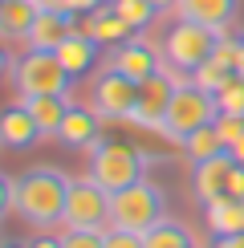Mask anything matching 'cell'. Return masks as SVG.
Instances as JSON below:
<instances>
[{
	"instance_id": "obj_36",
	"label": "cell",
	"mask_w": 244,
	"mask_h": 248,
	"mask_svg": "<svg viewBox=\"0 0 244 248\" xmlns=\"http://www.w3.org/2000/svg\"><path fill=\"white\" fill-rule=\"evenodd\" d=\"M151 8L155 13H171V8H179V0H151Z\"/></svg>"
},
{
	"instance_id": "obj_25",
	"label": "cell",
	"mask_w": 244,
	"mask_h": 248,
	"mask_svg": "<svg viewBox=\"0 0 244 248\" xmlns=\"http://www.w3.org/2000/svg\"><path fill=\"white\" fill-rule=\"evenodd\" d=\"M114 8L122 16L135 25V33H142V29H151V20H155L159 13L151 8V0H114Z\"/></svg>"
},
{
	"instance_id": "obj_31",
	"label": "cell",
	"mask_w": 244,
	"mask_h": 248,
	"mask_svg": "<svg viewBox=\"0 0 244 248\" xmlns=\"http://www.w3.org/2000/svg\"><path fill=\"white\" fill-rule=\"evenodd\" d=\"M25 248H61V236H49V232H37V236H29Z\"/></svg>"
},
{
	"instance_id": "obj_39",
	"label": "cell",
	"mask_w": 244,
	"mask_h": 248,
	"mask_svg": "<svg viewBox=\"0 0 244 248\" xmlns=\"http://www.w3.org/2000/svg\"><path fill=\"white\" fill-rule=\"evenodd\" d=\"M240 41H244V37H240Z\"/></svg>"
},
{
	"instance_id": "obj_23",
	"label": "cell",
	"mask_w": 244,
	"mask_h": 248,
	"mask_svg": "<svg viewBox=\"0 0 244 248\" xmlns=\"http://www.w3.org/2000/svg\"><path fill=\"white\" fill-rule=\"evenodd\" d=\"M216 106L220 114H244V74H232L216 90Z\"/></svg>"
},
{
	"instance_id": "obj_34",
	"label": "cell",
	"mask_w": 244,
	"mask_h": 248,
	"mask_svg": "<svg viewBox=\"0 0 244 248\" xmlns=\"http://www.w3.org/2000/svg\"><path fill=\"white\" fill-rule=\"evenodd\" d=\"M13 69V53H8V41H0V78H8Z\"/></svg>"
},
{
	"instance_id": "obj_20",
	"label": "cell",
	"mask_w": 244,
	"mask_h": 248,
	"mask_svg": "<svg viewBox=\"0 0 244 248\" xmlns=\"http://www.w3.org/2000/svg\"><path fill=\"white\" fill-rule=\"evenodd\" d=\"M25 110L37 118V126L45 130V139H57L61 122L69 114V94H25Z\"/></svg>"
},
{
	"instance_id": "obj_14",
	"label": "cell",
	"mask_w": 244,
	"mask_h": 248,
	"mask_svg": "<svg viewBox=\"0 0 244 248\" xmlns=\"http://www.w3.org/2000/svg\"><path fill=\"white\" fill-rule=\"evenodd\" d=\"M81 29H86L98 45H106V49H114V45H122V41L135 37V25L114 8V0H106V4L94 8L90 16H81Z\"/></svg>"
},
{
	"instance_id": "obj_38",
	"label": "cell",
	"mask_w": 244,
	"mask_h": 248,
	"mask_svg": "<svg viewBox=\"0 0 244 248\" xmlns=\"http://www.w3.org/2000/svg\"><path fill=\"white\" fill-rule=\"evenodd\" d=\"M0 244H4V228H0Z\"/></svg>"
},
{
	"instance_id": "obj_21",
	"label": "cell",
	"mask_w": 244,
	"mask_h": 248,
	"mask_svg": "<svg viewBox=\"0 0 244 248\" xmlns=\"http://www.w3.org/2000/svg\"><path fill=\"white\" fill-rule=\"evenodd\" d=\"M183 151H187V159L196 163V159H212V155L228 151V142H224V134H220L216 122H208V126H199L196 134H187V139H183Z\"/></svg>"
},
{
	"instance_id": "obj_16",
	"label": "cell",
	"mask_w": 244,
	"mask_h": 248,
	"mask_svg": "<svg viewBox=\"0 0 244 248\" xmlns=\"http://www.w3.org/2000/svg\"><path fill=\"white\" fill-rule=\"evenodd\" d=\"M74 29H77V25H74V16H69V13L41 8L37 20H33V33H29L25 45H29V49H45V53H53V49H57L69 33H74Z\"/></svg>"
},
{
	"instance_id": "obj_27",
	"label": "cell",
	"mask_w": 244,
	"mask_h": 248,
	"mask_svg": "<svg viewBox=\"0 0 244 248\" xmlns=\"http://www.w3.org/2000/svg\"><path fill=\"white\" fill-rule=\"evenodd\" d=\"M41 8H57V13H69V16H90L94 8H102L106 0H37Z\"/></svg>"
},
{
	"instance_id": "obj_3",
	"label": "cell",
	"mask_w": 244,
	"mask_h": 248,
	"mask_svg": "<svg viewBox=\"0 0 244 248\" xmlns=\"http://www.w3.org/2000/svg\"><path fill=\"white\" fill-rule=\"evenodd\" d=\"M90 175L114 195L122 187H130V183L147 179V155H142V147H130L122 139H102L90 151Z\"/></svg>"
},
{
	"instance_id": "obj_10",
	"label": "cell",
	"mask_w": 244,
	"mask_h": 248,
	"mask_svg": "<svg viewBox=\"0 0 244 248\" xmlns=\"http://www.w3.org/2000/svg\"><path fill=\"white\" fill-rule=\"evenodd\" d=\"M232 171H236L232 151H220V155H212V159H196L191 163V195H196L199 203H212V200H220V195H228Z\"/></svg>"
},
{
	"instance_id": "obj_35",
	"label": "cell",
	"mask_w": 244,
	"mask_h": 248,
	"mask_svg": "<svg viewBox=\"0 0 244 248\" xmlns=\"http://www.w3.org/2000/svg\"><path fill=\"white\" fill-rule=\"evenodd\" d=\"M228 151H232V159H236V163H240V167H244V134H240V139H236V142H232V147H228Z\"/></svg>"
},
{
	"instance_id": "obj_13",
	"label": "cell",
	"mask_w": 244,
	"mask_h": 248,
	"mask_svg": "<svg viewBox=\"0 0 244 248\" xmlns=\"http://www.w3.org/2000/svg\"><path fill=\"white\" fill-rule=\"evenodd\" d=\"M45 139V130L37 126V118L25 110V102H8L0 106V147L4 151H29Z\"/></svg>"
},
{
	"instance_id": "obj_17",
	"label": "cell",
	"mask_w": 244,
	"mask_h": 248,
	"mask_svg": "<svg viewBox=\"0 0 244 248\" xmlns=\"http://www.w3.org/2000/svg\"><path fill=\"white\" fill-rule=\"evenodd\" d=\"M179 16L224 33V29L240 16V0H179Z\"/></svg>"
},
{
	"instance_id": "obj_18",
	"label": "cell",
	"mask_w": 244,
	"mask_h": 248,
	"mask_svg": "<svg viewBox=\"0 0 244 248\" xmlns=\"http://www.w3.org/2000/svg\"><path fill=\"white\" fill-rule=\"evenodd\" d=\"M37 13H41L37 0H0V41H13V45L20 41L25 45Z\"/></svg>"
},
{
	"instance_id": "obj_29",
	"label": "cell",
	"mask_w": 244,
	"mask_h": 248,
	"mask_svg": "<svg viewBox=\"0 0 244 248\" xmlns=\"http://www.w3.org/2000/svg\"><path fill=\"white\" fill-rule=\"evenodd\" d=\"M16 212V179H8L4 171H0V220L4 216Z\"/></svg>"
},
{
	"instance_id": "obj_37",
	"label": "cell",
	"mask_w": 244,
	"mask_h": 248,
	"mask_svg": "<svg viewBox=\"0 0 244 248\" xmlns=\"http://www.w3.org/2000/svg\"><path fill=\"white\" fill-rule=\"evenodd\" d=\"M0 248H25V240H13V236H4V244Z\"/></svg>"
},
{
	"instance_id": "obj_32",
	"label": "cell",
	"mask_w": 244,
	"mask_h": 248,
	"mask_svg": "<svg viewBox=\"0 0 244 248\" xmlns=\"http://www.w3.org/2000/svg\"><path fill=\"white\" fill-rule=\"evenodd\" d=\"M228 195H240L244 200V167L236 163V171H232V187H228Z\"/></svg>"
},
{
	"instance_id": "obj_5",
	"label": "cell",
	"mask_w": 244,
	"mask_h": 248,
	"mask_svg": "<svg viewBox=\"0 0 244 248\" xmlns=\"http://www.w3.org/2000/svg\"><path fill=\"white\" fill-rule=\"evenodd\" d=\"M8 81H13L20 98L25 94H69L74 90V74L61 65L57 53H45V49H29V53L13 57Z\"/></svg>"
},
{
	"instance_id": "obj_8",
	"label": "cell",
	"mask_w": 244,
	"mask_h": 248,
	"mask_svg": "<svg viewBox=\"0 0 244 248\" xmlns=\"http://www.w3.org/2000/svg\"><path fill=\"white\" fill-rule=\"evenodd\" d=\"M110 195L94 175H81L69 187V203H65V228H110Z\"/></svg>"
},
{
	"instance_id": "obj_11",
	"label": "cell",
	"mask_w": 244,
	"mask_h": 248,
	"mask_svg": "<svg viewBox=\"0 0 244 248\" xmlns=\"http://www.w3.org/2000/svg\"><path fill=\"white\" fill-rule=\"evenodd\" d=\"M163 57L151 41H142V37H130V41H122V45L110 49V57H106V65H114L118 74H126V78H135V81H147V78H155L163 74Z\"/></svg>"
},
{
	"instance_id": "obj_40",
	"label": "cell",
	"mask_w": 244,
	"mask_h": 248,
	"mask_svg": "<svg viewBox=\"0 0 244 248\" xmlns=\"http://www.w3.org/2000/svg\"><path fill=\"white\" fill-rule=\"evenodd\" d=\"M196 248H199V244H196Z\"/></svg>"
},
{
	"instance_id": "obj_24",
	"label": "cell",
	"mask_w": 244,
	"mask_h": 248,
	"mask_svg": "<svg viewBox=\"0 0 244 248\" xmlns=\"http://www.w3.org/2000/svg\"><path fill=\"white\" fill-rule=\"evenodd\" d=\"M232 74H236V69H232L228 61H224V57L216 53V57L208 61V65H199V69H196V74H191V78H196V81H199L203 90H212V94H216V90H220V86H224V81H228Z\"/></svg>"
},
{
	"instance_id": "obj_2",
	"label": "cell",
	"mask_w": 244,
	"mask_h": 248,
	"mask_svg": "<svg viewBox=\"0 0 244 248\" xmlns=\"http://www.w3.org/2000/svg\"><path fill=\"white\" fill-rule=\"evenodd\" d=\"M220 118V106H216V94L212 90H203L196 78H175V94H171V106H167V118H163V134H167L171 142H179L187 134H196L199 126H208V122Z\"/></svg>"
},
{
	"instance_id": "obj_26",
	"label": "cell",
	"mask_w": 244,
	"mask_h": 248,
	"mask_svg": "<svg viewBox=\"0 0 244 248\" xmlns=\"http://www.w3.org/2000/svg\"><path fill=\"white\" fill-rule=\"evenodd\" d=\"M61 248H106V228H65Z\"/></svg>"
},
{
	"instance_id": "obj_4",
	"label": "cell",
	"mask_w": 244,
	"mask_h": 248,
	"mask_svg": "<svg viewBox=\"0 0 244 248\" xmlns=\"http://www.w3.org/2000/svg\"><path fill=\"white\" fill-rule=\"evenodd\" d=\"M224 33L220 29H208V25H196V20H183L179 25L167 29V41H163V57H167L171 69H179V74H196L199 65H208L212 57H216Z\"/></svg>"
},
{
	"instance_id": "obj_1",
	"label": "cell",
	"mask_w": 244,
	"mask_h": 248,
	"mask_svg": "<svg viewBox=\"0 0 244 248\" xmlns=\"http://www.w3.org/2000/svg\"><path fill=\"white\" fill-rule=\"evenodd\" d=\"M69 179L61 167H37L16 175V216L25 224H33L37 232H49L53 224H65V203H69Z\"/></svg>"
},
{
	"instance_id": "obj_12",
	"label": "cell",
	"mask_w": 244,
	"mask_h": 248,
	"mask_svg": "<svg viewBox=\"0 0 244 248\" xmlns=\"http://www.w3.org/2000/svg\"><path fill=\"white\" fill-rule=\"evenodd\" d=\"M102 122L106 118H102L94 106L69 102V114H65V122H61V130H57V142L69 147V151H94L102 142Z\"/></svg>"
},
{
	"instance_id": "obj_30",
	"label": "cell",
	"mask_w": 244,
	"mask_h": 248,
	"mask_svg": "<svg viewBox=\"0 0 244 248\" xmlns=\"http://www.w3.org/2000/svg\"><path fill=\"white\" fill-rule=\"evenodd\" d=\"M216 126H220V134H224V142L232 147V142L244 134V114H220V118H216Z\"/></svg>"
},
{
	"instance_id": "obj_9",
	"label": "cell",
	"mask_w": 244,
	"mask_h": 248,
	"mask_svg": "<svg viewBox=\"0 0 244 248\" xmlns=\"http://www.w3.org/2000/svg\"><path fill=\"white\" fill-rule=\"evenodd\" d=\"M171 94H175V74H155L147 81H138V102H135V114H130V126L138 130H159L163 118H167Z\"/></svg>"
},
{
	"instance_id": "obj_33",
	"label": "cell",
	"mask_w": 244,
	"mask_h": 248,
	"mask_svg": "<svg viewBox=\"0 0 244 248\" xmlns=\"http://www.w3.org/2000/svg\"><path fill=\"white\" fill-rule=\"evenodd\" d=\"M212 248H244V236H216Z\"/></svg>"
},
{
	"instance_id": "obj_7",
	"label": "cell",
	"mask_w": 244,
	"mask_h": 248,
	"mask_svg": "<svg viewBox=\"0 0 244 248\" xmlns=\"http://www.w3.org/2000/svg\"><path fill=\"white\" fill-rule=\"evenodd\" d=\"M135 102H138V81L135 78L118 74L114 65H106V69L94 74V81H90V106L106 122H130Z\"/></svg>"
},
{
	"instance_id": "obj_6",
	"label": "cell",
	"mask_w": 244,
	"mask_h": 248,
	"mask_svg": "<svg viewBox=\"0 0 244 248\" xmlns=\"http://www.w3.org/2000/svg\"><path fill=\"white\" fill-rule=\"evenodd\" d=\"M159 220H167V195L151 179H138L130 187L114 191V203H110V224L114 228H130V232L147 236Z\"/></svg>"
},
{
	"instance_id": "obj_19",
	"label": "cell",
	"mask_w": 244,
	"mask_h": 248,
	"mask_svg": "<svg viewBox=\"0 0 244 248\" xmlns=\"http://www.w3.org/2000/svg\"><path fill=\"white\" fill-rule=\"evenodd\" d=\"M203 220L212 236H244V200L240 195H220L203 203Z\"/></svg>"
},
{
	"instance_id": "obj_28",
	"label": "cell",
	"mask_w": 244,
	"mask_h": 248,
	"mask_svg": "<svg viewBox=\"0 0 244 248\" xmlns=\"http://www.w3.org/2000/svg\"><path fill=\"white\" fill-rule=\"evenodd\" d=\"M106 248H147V236L142 232H130V228H106Z\"/></svg>"
},
{
	"instance_id": "obj_22",
	"label": "cell",
	"mask_w": 244,
	"mask_h": 248,
	"mask_svg": "<svg viewBox=\"0 0 244 248\" xmlns=\"http://www.w3.org/2000/svg\"><path fill=\"white\" fill-rule=\"evenodd\" d=\"M147 248H196V240L179 220H159L147 232Z\"/></svg>"
},
{
	"instance_id": "obj_15",
	"label": "cell",
	"mask_w": 244,
	"mask_h": 248,
	"mask_svg": "<svg viewBox=\"0 0 244 248\" xmlns=\"http://www.w3.org/2000/svg\"><path fill=\"white\" fill-rule=\"evenodd\" d=\"M98 49H102V45H98V41L86 33V29H74V33H69L65 41H61V45L53 49V53L61 57V65H65L69 74H74V81H77V78L94 74V65H98V57H102Z\"/></svg>"
}]
</instances>
